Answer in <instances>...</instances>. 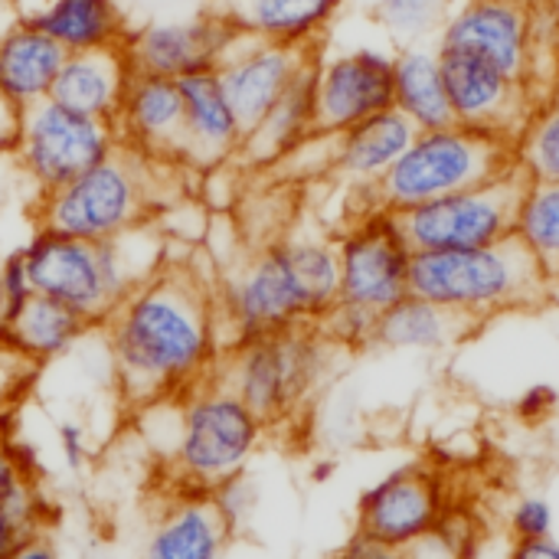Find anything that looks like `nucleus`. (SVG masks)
I'll return each instance as SVG.
<instances>
[{
  "mask_svg": "<svg viewBox=\"0 0 559 559\" xmlns=\"http://www.w3.org/2000/svg\"><path fill=\"white\" fill-rule=\"evenodd\" d=\"M102 328L118 393L134 409L180 400L216 373L226 350L216 288L177 262L131 288Z\"/></svg>",
  "mask_w": 559,
  "mask_h": 559,
  "instance_id": "nucleus-1",
  "label": "nucleus"
},
{
  "mask_svg": "<svg viewBox=\"0 0 559 559\" xmlns=\"http://www.w3.org/2000/svg\"><path fill=\"white\" fill-rule=\"evenodd\" d=\"M341 265L334 239L275 236L223 275L216 308L226 347L278 331L321 324L337 305Z\"/></svg>",
  "mask_w": 559,
  "mask_h": 559,
  "instance_id": "nucleus-2",
  "label": "nucleus"
},
{
  "mask_svg": "<svg viewBox=\"0 0 559 559\" xmlns=\"http://www.w3.org/2000/svg\"><path fill=\"white\" fill-rule=\"evenodd\" d=\"M29 285L36 295L62 301L95 328L151 278L160 262V239L147 226H138L108 242H85L49 226H36L20 249Z\"/></svg>",
  "mask_w": 559,
  "mask_h": 559,
  "instance_id": "nucleus-3",
  "label": "nucleus"
},
{
  "mask_svg": "<svg viewBox=\"0 0 559 559\" xmlns=\"http://www.w3.org/2000/svg\"><path fill=\"white\" fill-rule=\"evenodd\" d=\"M409 292L481 328L498 314L544 308L554 298V278L514 233L475 249L413 252Z\"/></svg>",
  "mask_w": 559,
  "mask_h": 559,
  "instance_id": "nucleus-4",
  "label": "nucleus"
},
{
  "mask_svg": "<svg viewBox=\"0 0 559 559\" xmlns=\"http://www.w3.org/2000/svg\"><path fill=\"white\" fill-rule=\"evenodd\" d=\"M511 170H518L514 138L452 121L445 128L416 131L400 160L377 183L357 190V210H413L419 203L501 180Z\"/></svg>",
  "mask_w": 559,
  "mask_h": 559,
  "instance_id": "nucleus-5",
  "label": "nucleus"
},
{
  "mask_svg": "<svg viewBox=\"0 0 559 559\" xmlns=\"http://www.w3.org/2000/svg\"><path fill=\"white\" fill-rule=\"evenodd\" d=\"M341 347L318 328H292L255 341L229 344L216 364V380L233 390L262 423H288L334 370Z\"/></svg>",
  "mask_w": 559,
  "mask_h": 559,
  "instance_id": "nucleus-6",
  "label": "nucleus"
},
{
  "mask_svg": "<svg viewBox=\"0 0 559 559\" xmlns=\"http://www.w3.org/2000/svg\"><path fill=\"white\" fill-rule=\"evenodd\" d=\"M170 160H151L134 151L118 147L102 164L72 177L69 183L36 197V226L56 233L108 242L154 219L160 203L157 177Z\"/></svg>",
  "mask_w": 559,
  "mask_h": 559,
  "instance_id": "nucleus-7",
  "label": "nucleus"
},
{
  "mask_svg": "<svg viewBox=\"0 0 559 559\" xmlns=\"http://www.w3.org/2000/svg\"><path fill=\"white\" fill-rule=\"evenodd\" d=\"M174 406L170 465L187 491H213L226 478L246 472L265 436V423L216 377L203 380Z\"/></svg>",
  "mask_w": 559,
  "mask_h": 559,
  "instance_id": "nucleus-8",
  "label": "nucleus"
},
{
  "mask_svg": "<svg viewBox=\"0 0 559 559\" xmlns=\"http://www.w3.org/2000/svg\"><path fill=\"white\" fill-rule=\"evenodd\" d=\"M527 183L531 180L518 167L501 180L468 187V190L419 203L413 210H400L393 213V219L413 252L491 246L498 239L514 236Z\"/></svg>",
  "mask_w": 559,
  "mask_h": 559,
  "instance_id": "nucleus-9",
  "label": "nucleus"
},
{
  "mask_svg": "<svg viewBox=\"0 0 559 559\" xmlns=\"http://www.w3.org/2000/svg\"><path fill=\"white\" fill-rule=\"evenodd\" d=\"M118 151L111 121L46 98L20 115L13 160L36 193H49Z\"/></svg>",
  "mask_w": 559,
  "mask_h": 559,
  "instance_id": "nucleus-10",
  "label": "nucleus"
},
{
  "mask_svg": "<svg viewBox=\"0 0 559 559\" xmlns=\"http://www.w3.org/2000/svg\"><path fill=\"white\" fill-rule=\"evenodd\" d=\"M341 265V305L380 314L409 295L413 249L403 239L393 213L354 210L334 239Z\"/></svg>",
  "mask_w": 559,
  "mask_h": 559,
  "instance_id": "nucleus-11",
  "label": "nucleus"
},
{
  "mask_svg": "<svg viewBox=\"0 0 559 559\" xmlns=\"http://www.w3.org/2000/svg\"><path fill=\"white\" fill-rule=\"evenodd\" d=\"M436 49H439V69H442L455 124L495 131L518 141L531 115L547 102L527 79L504 72L468 49H455V46H436Z\"/></svg>",
  "mask_w": 559,
  "mask_h": 559,
  "instance_id": "nucleus-12",
  "label": "nucleus"
},
{
  "mask_svg": "<svg viewBox=\"0 0 559 559\" xmlns=\"http://www.w3.org/2000/svg\"><path fill=\"white\" fill-rule=\"evenodd\" d=\"M452 514V498L442 472L429 462H409L383 475L360 495L357 537L406 550L423 534L439 527Z\"/></svg>",
  "mask_w": 559,
  "mask_h": 559,
  "instance_id": "nucleus-13",
  "label": "nucleus"
},
{
  "mask_svg": "<svg viewBox=\"0 0 559 559\" xmlns=\"http://www.w3.org/2000/svg\"><path fill=\"white\" fill-rule=\"evenodd\" d=\"M436 46L468 49L498 69L527 79L550 98V85L540 72L537 20L527 0H465L442 20Z\"/></svg>",
  "mask_w": 559,
  "mask_h": 559,
  "instance_id": "nucleus-14",
  "label": "nucleus"
},
{
  "mask_svg": "<svg viewBox=\"0 0 559 559\" xmlns=\"http://www.w3.org/2000/svg\"><path fill=\"white\" fill-rule=\"evenodd\" d=\"M314 105L318 134H341L393 108V56L380 46L318 52Z\"/></svg>",
  "mask_w": 559,
  "mask_h": 559,
  "instance_id": "nucleus-15",
  "label": "nucleus"
},
{
  "mask_svg": "<svg viewBox=\"0 0 559 559\" xmlns=\"http://www.w3.org/2000/svg\"><path fill=\"white\" fill-rule=\"evenodd\" d=\"M239 36V26L219 7H213L210 13H197L187 20H160L131 29L124 56L134 72L183 79L193 72L219 69Z\"/></svg>",
  "mask_w": 559,
  "mask_h": 559,
  "instance_id": "nucleus-16",
  "label": "nucleus"
},
{
  "mask_svg": "<svg viewBox=\"0 0 559 559\" xmlns=\"http://www.w3.org/2000/svg\"><path fill=\"white\" fill-rule=\"evenodd\" d=\"M314 56L318 49L285 46L259 36H239V43L219 62L216 75L246 131L269 115V108L288 92V85Z\"/></svg>",
  "mask_w": 559,
  "mask_h": 559,
  "instance_id": "nucleus-17",
  "label": "nucleus"
},
{
  "mask_svg": "<svg viewBox=\"0 0 559 559\" xmlns=\"http://www.w3.org/2000/svg\"><path fill=\"white\" fill-rule=\"evenodd\" d=\"M118 147L134 151L151 160L180 164L183 134V98L180 82L154 72H134L111 118Z\"/></svg>",
  "mask_w": 559,
  "mask_h": 559,
  "instance_id": "nucleus-18",
  "label": "nucleus"
},
{
  "mask_svg": "<svg viewBox=\"0 0 559 559\" xmlns=\"http://www.w3.org/2000/svg\"><path fill=\"white\" fill-rule=\"evenodd\" d=\"M183 98V134H180V167L187 170H223L242 154L246 124L239 121L223 82L213 72H193L177 79Z\"/></svg>",
  "mask_w": 559,
  "mask_h": 559,
  "instance_id": "nucleus-19",
  "label": "nucleus"
},
{
  "mask_svg": "<svg viewBox=\"0 0 559 559\" xmlns=\"http://www.w3.org/2000/svg\"><path fill=\"white\" fill-rule=\"evenodd\" d=\"M66 49L43 33L26 13L0 29V102L23 115L52 98V85L66 62Z\"/></svg>",
  "mask_w": 559,
  "mask_h": 559,
  "instance_id": "nucleus-20",
  "label": "nucleus"
},
{
  "mask_svg": "<svg viewBox=\"0 0 559 559\" xmlns=\"http://www.w3.org/2000/svg\"><path fill=\"white\" fill-rule=\"evenodd\" d=\"M328 138H331L328 170L344 177L354 190H364V187L377 183L400 160V154L416 138V124L403 111L386 108V111H380L341 134H328Z\"/></svg>",
  "mask_w": 559,
  "mask_h": 559,
  "instance_id": "nucleus-21",
  "label": "nucleus"
},
{
  "mask_svg": "<svg viewBox=\"0 0 559 559\" xmlns=\"http://www.w3.org/2000/svg\"><path fill=\"white\" fill-rule=\"evenodd\" d=\"M314 62L318 56L298 72L288 92L269 108V115L246 131L242 160L259 170L282 167L298 147H305L318 134V105H314Z\"/></svg>",
  "mask_w": 559,
  "mask_h": 559,
  "instance_id": "nucleus-22",
  "label": "nucleus"
},
{
  "mask_svg": "<svg viewBox=\"0 0 559 559\" xmlns=\"http://www.w3.org/2000/svg\"><path fill=\"white\" fill-rule=\"evenodd\" d=\"M478 331L475 321H468L459 311H449L436 301H426L419 295H406L386 311L377 314L370 347L380 350H419V354H442L459 347Z\"/></svg>",
  "mask_w": 559,
  "mask_h": 559,
  "instance_id": "nucleus-23",
  "label": "nucleus"
},
{
  "mask_svg": "<svg viewBox=\"0 0 559 559\" xmlns=\"http://www.w3.org/2000/svg\"><path fill=\"white\" fill-rule=\"evenodd\" d=\"M344 3L347 0H219L216 7L239 26L242 36L318 49Z\"/></svg>",
  "mask_w": 559,
  "mask_h": 559,
  "instance_id": "nucleus-24",
  "label": "nucleus"
},
{
  "mask_svg": "<svg viewBox=\"0 0 559 559\" xmlns=\"http://www.w3.org/2000/svg\"><path fill=\"white\" fill-rule=\"evenodd\" d=\"M229 534L206 491H183L151 531L144 559H223Z\"/></svg>",
  "mask_w": 559,
  "mask_h": 559,
  "instance_id": "nucleus-25",
  "label": "nucleus"
},
{
  "mask_svg": "<svg viewBox=\"0 0 559 559\" xmlns=\"http://www.w3.org/2000/svg\"><path fill=\"white\" fill-rule=\"evenodd\" d=\"M26 16L66 52L124 49L131 36L121 0H39Z\"/></svg>",
  "mask_w": 559,
  "mask_h": 559,
  "instance_id": "nucleus-26",
  "label": "nucleus"
},
{
  "mask_svg": "<svg viewBox=\"0 0 559 559\" xmlns=\"http://www.w3.org/2000/svg\"><path fill=\"white\" fill-rule=\"evenodd\" d=\"M128 79H131V66L124 49L69 52L52 85V98L82 115L111 121L128 88Z\"/></svg>",
  "mask_w": 559,
  "mask_h": 559,
  "instance_id": "nucleus-27",
  "label": "nucleus"
},
{
  "mask_svg": "<svg viewBox=\"0 0 559 559\" xmlns=\"http://www.w3.org/2000/svg\"><path fill=\"white\" fill-rule=\"evenodd\" d=\"M92 328L95 324L85 321L79 311L33 292V298L10 321V328L0 341V350H10L29 364H49V360L69 354Z\"/></svg>",
  "mask_w": 559,
  "mask_h": 559,
  "instance_id": "nucleus-28",
  "label": "nucleus"
},
{
  "mask_svg": "<svg viewBox=\"0 0 559 559\" xmlns=\"http://www.w3.org/2000/svg\"><path fill=\"white\" fill-rule=\"evenodd\" d=\"M393 108L403 111L416 131L452 124V108L439 69V49L406 43L393 56Z\"/></svg>",
  "mask_w": 559,
  "mask_h": 559,
  "instance_id": "nucleus-29",
  "label": "nucleus"
},
{
  "mask_svg": "<svg viewBox=\"0 0 559 559\" xmlns=\"http://www.w3.org/2000/svg\"><path fill=\"white\" fill-rule=\"evenodd\" d=\"M527 249L537 255L544 272L559 282V180L554 183H537L531 180L521 200L518 213V229H514Z\"/></svg>",
  "mask_w": 559,
  "mask_h": 559,
  "instance_id": "nucleus-30",
  "label": "nucleus"
},
{
  "mask_svg": "<svg viewBox=\"0 0 559 559\" xmlns=\"http://www.w3.org/2000/svg\"><path fill=\"white\" fill-rule=\"evenodd\" d=\"M518 167L527 180L554 183L559 180V102L547 98L514 141Z\"/></svg>",
  "mask_w": 559,
  "mask_h": 559,
  "instance_id": "nucleus-31",
  "label": "nucleus"
},
{
  "mask_svg": "<svg viewBox=\"0 0 559 559\" xmlns=\"http://www.w3.org/2000/svg\"><path fill=\"white\" fill-rule=\"evenodd\" d=\"M46 527L49 504L29 478L0 495V559L13 557L26 540L46 534Z\"/></svg>",
  "mask_w": 559,
  "mask_h": 559,
  "instance_id": "nucleus-32",
  "label": "nucleus"
},
{
  "mask_svg": "<svg viewBox=\"0 0 559 559\" xmlns=\"http://www.w3.org/2000/svg\"><path fill=\"white\" fill-rule=\"evenodd\" d=\"M481 547L478 531L472 521L459 511H452L439 527L423 534L416 544H409L403 554L409 559H472Z\"/></svg>",
  "mask_w": 559,
  "mask_h": 559,
  "instance_id": "nucleus-33",
  "label": "nucleus"
},
{
  "mask_svg": "<svg viewBox=\"0 0 559 559\" xmlns=\"http://www.w3.org/2000/svg\"><path fill=\"white\" fill-rule=\"evenodd\" d=\"M373 16L386 33H393L406 43L429 36L445 20L442 0H377Z\"/></svg>",
  "mask_w": 559,
  "mask_h": 559,
  "instance_id": "nucleus-34",
  "label": "nucleus"
},
{
  "mask_svg": "<svg viewBox=\"0 0 559 559\" xmlns=\"http://www.w3.org/2000/svg\"><path fill=\"white\" fill-rule=\"evenodd\" d=\"M554 527H557V514L544 495H524L508 511V531H511L514 544L554 537Z\"/></svg>",
  "mask_w": 559,
  "mask_h": 559,
  "instance_id": "nucleus-35",
  "label": "nucleus"
},
{
  "mask_svg": "<svg viewBox=\"0 0 559 559\" xmlns=\"http://www.w3.org/2000/svg\"><path fill=\"white\" fill-rule=\"evenodd\" d=\"M210 498H213V504L219 508V514H223V521L229 524V531H239V527L252 518L255 501H259V491H255L252 478H246V472H239V475L226 478L223 485H216V488L210 491Z\"/></svg>",
  "mask_w": 559,
  "mask_h": 559,
  "instance_id": "nucleus-36",
  "label": "nucleus"
},
{
  "mask_svg": "<svg viewBox=\"0 0 559 559\" xmlns=\"http://www.w3.org/2000/svg\"><path fill=\"white\" fill-rule=\"evenodd\" d=\"M33 298V285H29V275H26V265H23V255L20 249L13 255H7L0 262V341L10 328V321L16 318V311Z\"/></svg>",
  "mask_w": 559,
  "mask_h": 559,
  "instance_id": "nucleus-37",
  "label": "nucleus"
},
{
  "mask_svg": "<svg viewBox=\"0 0 559 559\" xmlns=\"http://www.w3.org/2000/svg\"><path fill=\"white\" fill-rule=\"evenodd\" d=\"M559 413V386L554 383H531L514 400V416L527 426H540Z\"/></svg>",
  "mask_w": 559,
  "mask_h": 559,
  "instance_id": "nucleus-38",
  "label": "nucleus"
},
{
  "mask_svg": "<svg viewBox=\"0 0 559 559\" xmlns=\"http://www.w3.org/2000/svg\"><path fill=\"white\" fill-rule=\"evenodd\" d=\"M23 478H29L26 475V465H23V459H20V452L10 445V439L0 432V495H7L13 485H20Z\"/></svg>",
  "mask_w": 559,
  "mask_h": 559,
  "instance_id": "nucleus-39",
  "label": "nucleus"
},
{
  "mask_svg": "<svg viewBox=\"0 0 559 559\" xmlns=\"http://www.w3.org/2000/svg\"><path fill=\"white\" fill-rule=\"evenodd\" d=\"M337 559H409L403 550H393V547H380V544H370L364 537H350V544L337 554Z\"/></svg>",
  "mask_w": 559,
  "mask_h": 559,
  "instance_id": "nucleus-40",
  "label": "nucleus"
},
{
  "mask_svg": "<svg viewBox=\"0 0 559 559\" xmlns=\"http://www.w3.org/2000/svg\"><path fill=\"white\" fill-rule=\"evenodd\" d=\"M59 449L69 468H79L85 462V432L72 423L59 426Z\"/></svg>",
  "mask_w": 559,
  "mask_h": 559,
  "instance_id": "nucleus-41",
  "label": "nucleus"
},
{
  "mask_svg": "<svg viewBox=\"0 0 559 559\" xmlns=\"http://www.w3.org/2000/svg\"><path fill=\"white\" fill-rule=\"evenodd\" d=\"M508 559H559L557 537H544V540H521L508 547Z\"/></svg>",
  "mask_w": 559,
  "mask_h": 559,
  "instance_id": "nucleus-42",
  "label": "nucleus"
},
{
  "mask_svg": "<svg viewBox=\"0 0 559 559\" xmlns=\"http://www.w3.org/2000/svg\"><path fill=\"white\" fill-rule=\"evenodd\" d=\"M16 124H20V115L0 102V157H13V147H16Z\"/></svg>",
  "mask_w": 559,
  "mask_h": 559,
  "instance_id": "nucleus-43",
  "label": "nucleus"
},
{
  "mask_svg": "<svg viewBox=\"0 0 559 559\" xmlns=\"http://www.w3.org/2000/svg\"><path fill=\"white\" fill-rule=\"evenodd\" d=\"M10 559H59L56 554V547H52V540L46 537V534H39V537H33V540H26L16 554Z\"/></svg>",
  "mask_w": 559,
  "mask_h": 559,
  "instance_id": "nucleus-44",
  "label": "nucleus"
},
{
  "mask_svg": "<svg viewBox=\"0 0 559 559\" xmlns=\"http://www.w3.org/2000/svg\"><path fill=\"white\" fill-rule=\"evenodd\" d=\"M550 98H557V102H559V46H557V56H554V79H550Z\"/></svg>",
  "mask_w": 559,
  "mask_h": 559,
  "instance_id": "nucleus-45",
  "label": "nucleus"
},
{
  "mask_svg": "<svg viewBox=\"0 0 559 559\" xmlns=\"http://www.w3.org/2000/svg\"><path fill=\"white\" fill-rule=\"evenodd\" d=\"M7 3H10V7H16L20 13H29L39 0H7Z\"/></svg>",
  "mask_w": 559,
  "mask_h": 559,
  "instance_id": "nucleus-46",
  "label": "nucleus"
},
{
  "mask_svg": "<svg viewBox=\"0 0 559 559\" xmlns=\"http://www.w3.org/2000/svg\"><path fill=\"white\" fill-rule=\"evenodd\" d=\"M472 559H491V557H488V554L481 557V547H478V554H475V557H472ZM504 559H508V554H504Z\"/></svg>",
  "mask_w": 559,
  "mask_h": 559,
  "instance_id": "nucleus-47",
  "label": "nucleus"
}]
</instances>
